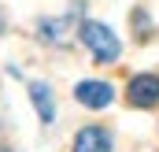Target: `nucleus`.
Returning a JSON list of instances; mask_svg holds the SVG:
<instances>
[{
  "mask_svg": "<svg viewBox=\"0 0 159 152\" xmlns=\"http://www.w3.org/2000/svg\"><path fill=\"white\" fill-rule=\"evenodd\" d=\"M78 37L85 41V48L100 59V63H115L119 59V37L104 26V22H81V30H78Z\"/></svg>",
  "mask_w": 159,
  "mask_h": 152,
  "instance_id": "obj_1",
  "label": "nucleus"
},
{
  "mask_svg": "<svg viewBox=\"0 0 159 152\" xmlns=\"http://www.w3.org/2000/svg\"><path fill=\"white\" fill-rule=\"evenodd\" d=\"M74 100H81L85 108H107L115 100V89L111 82H100V78H81L74 85Z\"/></svg>",
  "mask_w": 159,
  "mask_h": 152,
  "instance_id": "obj_2",
  "label": "nucleus"
},
{
  "mask_svg": "<svg viewBox=\"0 0 159 152\" xmlns=\"http://www.w3.org/2000/svg\"><path fill=\"white\" fill-rule=\"evenodd\" d=\"M129 104L133 108H156L159 104V74H137L129 82Z\"/></svg>",
  "mask_w": 159,
  "mask_h": 152,
  "instance_id": "obj_3",
  "label": "nucleus"
},
{
  "mask_svg": "<svg viewBox=\"0 0 159 152\" xmlns=\"http://www.w3.org/2000/svg\"><path fill=\"white\" fill-rule=\"evenodd\" d=\"M74 152H111V134L104 126H81L74 137Z\"/></svg>",
  "mask_w": 159,
  "mask_h": 152,
  "instance_id": "obj_4",
  "label": "nucleus"
},
{
  "mask_svg": "<svg viewBox=\"0 0 159 152\" xmlns=\"http://www.w3.org/2000/svg\"><path fill=\"white\" fill-rule=\"evenodd\" d=\"M30 97H34V108H37L41 122H52L56 119V97H52L48 82H30Z\"/></svg>",
  "mask_w": 159,
  "mask_h": 152,
  "instance_id": "obj_5",
  "label": "nucleus"
},
{
  "mask_svg": "<svg viewBox=\"0 0 159 152\" xmlns=\"http://www.w3.org/2000/svg\"><path fill=\"white\" fill-rule=\"evenodd\" d=\"M0 34H4V15H0Z\"/></svg>",
  "mask_w": 159,
  "mask_h": 152,
  "instance_id": "obj_6",
  "label": "nucleus"
},
{
  "mask_svg": "<svg viewBox=\"0 0 159 152\" xmlns=\"http://www.w3.org/2000/svg\"><path fill=\"white\" fill-rule=\"evenodd\" d=\"M0 152H7V149H0Z\"/></svg>",
  "mask_w": 159,
  "mask_h": 152,
  "instance_id": "obj_7",
  "label": "nucleus"
}]
</instances>
